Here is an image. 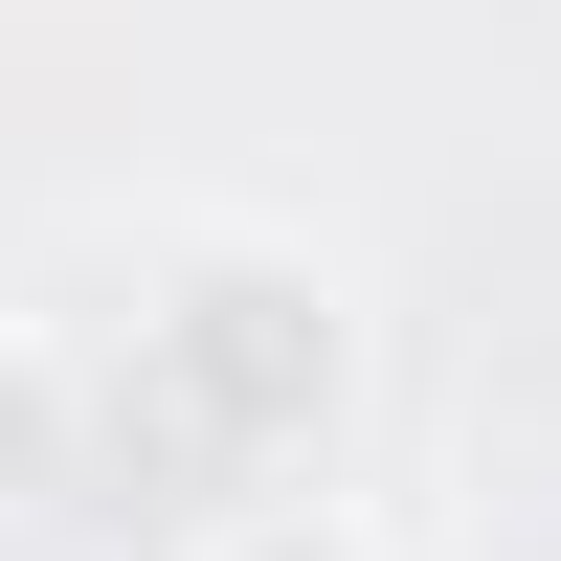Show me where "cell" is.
<instances>
[{
    "label": "cell",
    "mask_w": 561,
    "mask_h": 561,
    "mask_svg": "<svg viewBox=\"0 0 561 561\" xmlns=\"http://www.w3.org/2000/svg\"><path fill=\"white\" fill-rule=\"evenodd\" d=\"M68 472H90V382H68L45 337H0V517H45Z\"/></svg>",
    "instance_id": "obj_2"
},
{
    "label": "cell",
    "mask_w": 561,
    "mask_h": 561,
    "mask_svg": "<svg viewBox=\"0 0 561 561\" xmlns=\"http://www.w3.org/2000/svg\"><path fill=\"white\" fill-rule=\"evenodd\" d=\"M203 561H382V539H359V517H337V494H248V517H225Z\"/></svg>",
    "instance_id": "obj_3"
},
{
    "label": "cell",
    "mask_w": 561,
    "mask_h": 561,
    "mask_svg": "<svg viewBox=\"0 0 561 561\" xmlns=\"http://www.w3.org/2000/svg\"><path fill=\"white\" fill-rule=\"evenodd\" d=\"M337 382H359V314H337V270L314 248H180L158 270V314H135V427L158 449H203V472H293L314 427H337Z\"/></svg>",
    "instance_id": "obj_1"
}]
</instances>
